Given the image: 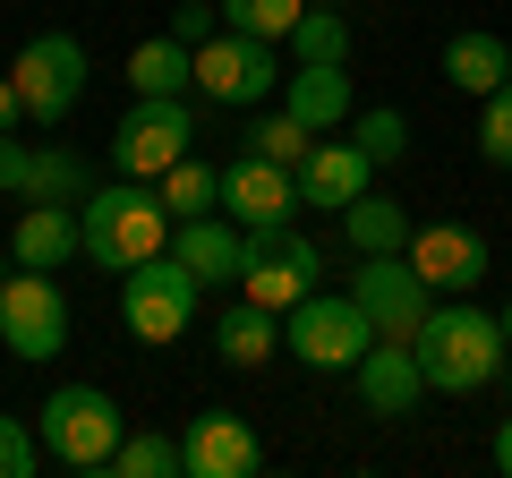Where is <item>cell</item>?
<instances>
[{
    "instance_id": "1",
    "label": "cell",
    "mask_w": 512,
    "mask_h": 478,
    "mask_svg": "<svg viewBox=\"0 0 512 478\" xmlns=\"http://www.w3.org/2000/svg\"><path fill=\"white\" fill-rule=\"evenodd\" d=\"M171 248V205L154 180H94V197L77 205V257L103 265V274H128V265H146Z\"/></svg>"
},
{
    "instance_id": "2",
    "label": "cell",
    "mask_w": 512,
    "mask_h": 478,
    "mask_svg": "<svg viewBox=\"0 0 512 478\" xmlns=\"http://www.w3.org/2000/svg\"><path fill=\"white\" fill-rule=\"evenodd\" d=\"M419 376H427V393H487L495 385V368H504V325H495V308H478V299H436L427 308V325H419Z\"/></svg>"
},
{
    "instance_id": "3",
    "label": "cell",
    "mask_w": 512,
    "mask_h": 478,
    "mask_svg": "<svg viewBox=\"0 0 512 478\" xmlns=\"http://www.w3.org/2000/svg\"><path fill=\"white\" fill-rule=\"evenodd\" d=\"M35 436H43V461H60V470H86L103 478V461L120 453V402H111L103 385H52L35 410Z\"/></svg>"
},
{
    "instance_id": "4",
    "label": "cell",
    "mask_w": 512,
    "mask_h": 478,
    "mask_svg": "<svg viewBox=\"0 0 512 478\" xmlns=\"http://www.w3.org/2000/svg\"><path fill=\"white\" fill-rule=\"evenodd\" d=\"M367 342H376V325L350 291H308L299 308H282V350L308 359L316 376H350L367 359Z\"/></svg>"
},
{
    "instance_id": "5",
    "label": "cell",
    "mask_w": 512,
    "mask_h": 478,
    "mask_svg": "<svg viewBox=\"0 0 512 478\" xmlns=\"http://www.w3.org/2000/svg\"><path fill=\"white\" fill-rule=\"evenodd\" d=\"M205 316V282L188 274L180 257H146V265H128L120 274V325L137 333V342H180L188 325Z\"/></svg>"
},
{
    "instance_id": "6",
    "label": "cell",
    "mask_w": 512,
    "mask_h": 478,
    "mask_svg": "<svg viewBox=\"0 0 512 478\" xmlns=\"http://www.w3.org/2000/svg\"><path fill=\"white\" fill-rule=\"evenodd\" d=\"M86 43L77 35H26L18 43V60H9V86H18V103H26V120H43V129H60L77 103H86Z\"/></svg>"
},
{
    "instance_id": "7",
    "label": "cell",
    "mask_w": 512,
    "mask_h": 478,
    "mask_svg": "<svg viewBox=\"0 0 512 478\" xmlns=\"http://www.w3.org/2000/svg\"><path fill=\"white\" fill-rule=\"evenodd\" d=\"M0 342H9V359H26V368H43V359L69 350V299H60V274H43V265H9V282H0Z\"/></svg>"
},
{
    "instance_id": "8",
    "label": "cell",
    "mask_w": 512,
    "mask_h": 478,
    "mask_svg": "<svg viewBox=\"0 0 512 478\" xmlns=\"http://www.w3.org/2000/svg\"><path fill=\"white\" fill-rule=\"evenodd\" d=\"M197 86L214 94V103H231V111L274 103V94H282V43L222 26V35H205V43H197Z\"/></svg>"
},
{
    "instance_id": "9",
    "label": "cell",
    "mask_w": 512,
    "mask_h": 478,
    "mask_svg": "<svg viewBox=\"0 0 512 478\" xmlns=\"http://www.w3.org/2000/svg\"><path fill=\"white\" fill-rule=\"evenodd\" d=\"M188 146H197V120H188L180 94H137V103L120 111V129H111V163H120L128 180H163Z\"/></svg>"
},
{
    "instance_id": "10",
    "label": "cell",
    "mask_w": 512,
    "mask_h": 478,
    "mask_svg": "<svg viewBox=\"0 0 512 478\" xmlns=\"http://www.w3.org/2000/svg\"><path fill=\"white\" fill-rule=\"evenodd\" d=\"M325 282V257H316L308 239L291 231V222H274V231H248V257H239V299H256V308H299V299Z\"/></svg>"
},
{
    "instance_id": "11",
    "label": "cell",
    "mask_w": 512,
    "mask_h": 478,
    "mask_svg": "<svg viewBox=\"0 0 512 478\" xmlns=\"http://www.w3.org/2000/svg\"><path fill=\"white\" fill-rule=\"evenodd\" d=\"M350 299L367 308L376 342H419L427 308H436V291L419 282V265H410V257H359V274H350Z\"/></svg>"
},
{
    "instance_id": "12",
    "label": "cell",
    "mask_w": 512,
    "mask_h": 478,
    "mask_svg": "<svg viewBox=\"0 0 512 478\" xmlns=\"http://www.w3.org/2000/svg\"><path fill=\"white\" fill-rule=\"evenodd\" d=\"M410 265H419V282L436 299H470L478 282H487V231H470V222H419L410 231V248H402Z\"/></svg>"
},
{
    "instance_id": "13",
    "label": "cell",
    "mask_w": 512,
    "mask_h": 478,
    "mask_svg": "<svg viewBox=\"0 0 512 478\" xmlns=\"http://www.w3.org/2000/svg\"><path fill=\"white\" fill-rule=\"evenodd\" d=\"M222 214L239 231H274V222L299 214V180L282 163H265V154H239V163H222Z\"/></svg>"
},
{
    "instance_id": "14",
    "label": "cell",
    "mask_w": 512,
    "mask_h": 478,
    "mask_svg": "<svg viewBox=\"0 0 512 478\" xmlns=\"http://www.w3.org/2000/svg\"><path fill=\"white\" fill-rule=\"evenodd\" d=\"M274 103L291 111L299 129H316V137L350 129V111H359V94H350V60H291Z\"/></svg>"
},
{
    "instance_id": "15",
    "label": "cell",
    "mask_w": 512,
    "mask_h": 478,
    "mask_svg": "<svg viewBox=\"0 0 512 478\" xmlns=\"http://www.w3.org/2000/svg\"><path fill=\"white\" fill-rule=\"evenodd\" d=\"M188 453V478H256V461H265V444H256V427L239 419V410H197L180 436Z\"/></svg>"
},
{
    "instance_id": "16",
    "label": "cell",
    "mask_w": 512,
    "mask_h": 478,
    "mask_svg": "<svg viewBox=\"0 0 512 478\" xmlns=\"http://www.w3.org/2000/svg\"><path fill=\"white\" fill-rule=\"evenodd\" d=\"M350 393L367 402V419H410L419 393H427L419 350H410V342H367V359L350 368Z\"/></svg>"
},
{
    "instance_id": "17",
    "label": "cell",
    "mask_w": 512,
    "mask_h": 478,
    "mask_svg": "<svg viewBox=\"0 0 512 478\" xmlns=\"http://www.w3.org/2000/svg\"><path fill=\"white\" fill-rule=\"evenodd\" d=\"M291 180H299V205H316V214H342V205L359 197L367 180H376V163H367L350 137H316V146L299 154Z\"/></svg>"
},
{
    "instance_id": "18",
    "label": "cell",
    "mask_w": 512,
    "mask_h": 478,
    "mask_svg": "<svg viewBox=\"0 0 512 478\" xmlns=\"http://www.w3.org/2000/svg\"><path fill=\"white\" fill-rule=\"evenodd\" d=\"M171 257L188 265V274L214 291V282H239V257H248V231H239L231 214H188L171 222Z\"/></svg>"
},
{
    "instance_id": "19",
    "label": "cell",
    "mask_w": 512,
    "mask_h": 478,
    "mask_svg": "<svg viewBox=\"0 0 512 478\" xmlns=\"http://www.w3.org/2000/svg\"><path fill=\"white\" fill-rule=\"evenodd\" d=\"M342 231H350L359 257H402L410 231H419V214H410L402 197H384V188H359V197L342 205Z\"/></svg>"
},
{
    "instance_id": "20",
    "label": "cell",
    "mask_w": 512,
    "mask_h": 478,
    "mask_svg": "<svg viewBox=\"0 0 512 478\" xmlns=\"http://www.w3.org/2000/svg\"><path fill=\"white\" fill-rule=\"evenodd\" d=\"M274 350H282V316H274V308L231 299V308L214 316V359H222V368H265Z\"/></svg>"
},
{
    "instance_id": "21",
    "label": "cell",
    "mask_w": 512,
    "mask_h": 478,
    "mask_svg": "<svg viewBox=\"0 0 512 478\" xmlns=\"http://www.w3.org/2000/svg\"><path fill=\"white\" fill-rule=\"evenodd\" d=\"M69 257H77V205H26L18 231H9V265H43V274H60Z\"/></svg>"
},
{
    "instance_id": "22",
    "label": "cell",
    "mask_w": 512,
    "mask_h": 478,
    "mask_svg": "<svg viewBox=\"0 0 512 478\" xmlns=\"http://www.w3.org/2000/svg\"><path fill=\"white\" fill-rule=\"evenodd\" d=\"M512 77V43L487 35V26H461L453 43H444V86L453 94H495Z\"/></svg>"
},
{
    "instance_id": "23",
    "label": "cell",
    "mask_w": 512,
    "mask_h": 478,
    "mask_svg": "<svg viewBox=\"0 0 512 478\" xmlns=\"http://www.w3.org/2000/svg\"><path fill=\"white\" fill-rule=\"evenodd\" d=\"M94 197V163L77 146H35L26 163V205H86Z\"/></svg>"
},
{
    "instance_id": "24",
    "label": "cell",
    "mask_w": 512,
    "mask_h": 478,
    "mask_svg": "<svg viewBox=\"0 0 512 478\" xmlns=\"http://www.w3.org/2000/svg\"><path fill=\"white\" fill-rule=\"evenodd\" d=\"M128 86H137V94H188V86H197V52H188L180 35L137 43V52H128Z\"/></svg>"
},
{
    "instance_id": "25",
    "label": "cell",
    "mask_w": 512,
    "mask_h": 478,
    "mask_svg": "<svg viewBox=\"0 0 512 478\" xmlns=\"http://www.w3.org/2000/svg\"><path fill=\"white\" fill-rule=\"evenodd\" d=\"M103 478H188V453H180V436H163V427H128L120 453L103 461Z\"/></svg>"
},
{
    "instance_id": "26",
    "label": "cell",
    "mask_w": 512,
    "mask_h": 478,
    "mask_svg": "<svg viewBox=\"0 0 512 478\" xmlns=\"http://www.w3.org/2000/svg\"><path fill=\"white\" fill-rule=\"evenodd\" d=\"M154 188H163L171 222H188V214H222V171H214V163H197V154H180V163H171Z\"/></svg>"
},
{
    "instance_id": "27",
    "label": "cell",
    "mask_w": 512,
    "mask_h": 478,
    "mask_svg": "<svg viewBox=\"0 0 512 478\" xmlns=\"http://www.w3.org/2000/svg\"><path fill=\"white\" fill-rule=\"evenodd\" d=\"M291 60H350V18L342 9H299V26L282 35Z\"/></svg>"
},
{
    "instance_id": "28",
    "label": "cell",
    "mask_w": 512,
    "mask_h": 478,
    "mask_svg": "<svg viewBox=\"0 0 512 478\" xmlns=\"http://www.w3.org/2000/svg\"><path fill=\"white\" fill-rule=\"evenodd\" d=\"M316 146V129H299V120H291V111H265V103H256V129H248V154H265V163H282V171H299V154H308Z\"/></svg>"
},
{
    "instance_id": "29",
    "label": "cell",
    "mask_w": 512,
    "mask_h": 478,
    "mask_svg": "<svg viewBox=\"0 0 512 478\" xmlns=\"http://www.w3.org/2000/svg\"><path fill=\"white\" fill-rule=\"evenodd\" d=\"M350 146L384 171V163H402V154H410V120L393 103H384V111H350Z\"/></svg>"
},
{
    "instance_id": "30",
    "label": "cell",
    "mask_w": 512,
    "mask_h": 478,
    "mask_svg": "<svg viewBox=\"0 0 512 478\" xmlns=\"http://www.w3.org/2000/svg\"><path fill=\"white\" fill-rule=\"evenodd\" d=\"M299 9L308 0H222V26H239V35H265V43H282L299 26Z\"/></svg>"
},
{
    "instance_id": "31",
    "label": "cell",
    "mask_w": 512,
    "mask_h": 478,
    "mask_svg": "<svg viewBox=\"0 0 512 478\" xmlns=\"http://www.w3.org/2000/svg\"><path fill=\"white\" fill-rule=\"evenodd\" d=\"M478 154H487L495 171H512V77L495 94H478Z\"/></svg>"
},
{
    "instance_id": "32",
    "label": "cell",
    "mask_w": 512,
    "mask_h": 478,
    "mask_svg": "<svg viewBox=\"0 0 512 478\" xmlns=\"http://www.w3.org/2000/svg\"><path fill=\"white\" fill-rule=\"evenodd\" d=\"M35 470H43L35 419H9V410H0V478H35Z\"/></svg>"
},
{
    "instance_id": "33",
    "label": "cell",
    "mask_w": 512,
    "mask_h": 478,
    "mask_svg": "<svg viewBox=\"0 0 512 478\" xmlns=\"http://www.w3.org/2000/svg\"><path fill=\"white\" fill-rule=\"evenodd\" d=\"M163 35H180L188 52H197L205 35H222V0H180V9H171V26H163Z\"/></svg>"
},
{
    "instance_id": "34",
    "label": "cell",
    "mask_w": 512,
    "mask_h": 478,
    "mask_svg": "<svg viewBox=\"0 0 512 478\" xmlns=\"http://www.w3.org/2000/svg\"><path fill=\"white\" fill-rule=\"evenodd\" d=\"M26 163H35V146H18L0 129V197H26Z\"/></svg>"
},
{
    "instance_id": "35",
    "label": "cell",
    "mask_w": 512,
    "mask_h": 478,
    "mask_svg": "<svg viewBox=\"0 0 512 478\" xmlns=\"http://www.w3.org/2000/svg\"><path fill=\"white\" fill-rule=\"evenodd\" d=\"M9 120H26V103H18V86L0 77V129H9Z\"/></svg>"
},
{
    "instance_id": "36",
    "label": "cell",
    "mask_w": 512,
    "mask_h": 478,
    "mask_svg": "<svg viewBox=\"0 0 512 478\" xmlns=\"http://www.w3.org/2000/svg\"><path fill=\"white\" fill-rule=\"evenodd\" d=\"M495 470H504V478H512V419H504V427H495Z\"/></svg>"
},
{
    "instance_id": "37",
    "label": "cell",
    "mask_w": 512,
    "mask_h": 478,
    "mask_svg": "<svg viewBox=\"0 0 512 478\" xmlns=\"http://www.w3.org/2000/svg\"><path fill=\"white\" fill-rule=\"evenodd\" d=\"M495 325H504V342H512V299H504V308H495Z\"/></svg>"
}]
</instances>
